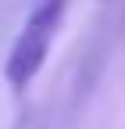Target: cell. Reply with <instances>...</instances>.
Masks as SVG:
<instances>
[{
    "instance_id": "6da1fadb",
    "label": "cell",
    "mask_w": 125,
    "mask_h": 129,
    "mask_svg": "<svg viewBox=\"0 0 125 129\" xmlns=\"http://www.w3.org/2000/svg\"><path fill=\"white\" fill-rule=\"evenodd\" d=\"M65 14H68V0H39L29 11V18L22 22L18 36L7 50V61H4V79L14 93H25L32 86V79L43 72L50 47L65 25Z\"/></svg>"
}]
</instances>
